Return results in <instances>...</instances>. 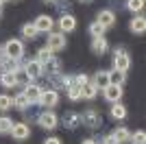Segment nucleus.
I'll list each match as a JSON object with an SVG mask.
<instances>
[{
	"label": "nucleus",
	"mask_w": 146,
	"mask_h": 144,
	"mask_svg": "<svg viewBox=\"0 0 146 144\" xmlns=\"http://www.w3.org/2000/svg\"><path fill=\"white\" fill-rule=\"evenodd\" d=\"M11 129H13V120L9 116H0V135L11 133Z\"/></svg>",
	"instance_id": "nucleus-26"
},
{
	"label": "nucleus",
	"mask_w": 146,
	"mask_h": 144,
	"mask_svg": "<svg viewBox=\"0 0 146 144\" xmlns=\"http://www.w3.org/2000/svg\"><path fill=\"white\" fill-rule=\"evenodd\" d=\"M92 83L96 85L98 90H105V87H107V85H109V72H105V70L96 72V77L92 79Z\"/></svg>",
	"instance_id": "nucleus-20"
},
{
	"label": "nucleus",
	"mask_w": 146,
	"mask_h": 144,
	"mask_svg": "<svg viewBox=\"0 0 146 144\" xmlns=\"http://www.w3.org/2000/svg\"><path fill=\"white\" fill-rule=\"evenodd\" d=\"M42 2H44V5H55L57 0H42Z\"/></svg>",
	"instance_id": "nucleus-40"
},
{
	"label": "nucleus",
	"mask_w": 146,
	"mask_h": 144,
	"mask_svg": "<svg viewBox=\"0 0 146 144\" xmlns=\"http://www.w3.org/2000/svg\"><path fill=\"white\" fill-rule=\"evenodd\" d=\"M50 83H52V90H63V92H66L68 87L74 83V77L59 72V74H52V77H50Z\"/></svg>",
	"instance_id": "nucleus-7"
},
{
	"label": "nucleus",
	"mask_w": 146,
	"mask_h": 144,
	"mask_svg": "<svg viewBox=\"0 0 146 144\" xmlns=\"http://www.w3.org/2000/svg\"><path fill=\"white\" fill-rule=\"evenodd\" d=\"M103 144H118V140H116V135H113V133H109V135L103 140Z\"/></svg>",
	"instance_id": "nucleus-37"
},
{
	"label": "nucleus",
	"mask_w": 146,
	"mask_h": 144,
	"mask_svg": "<svg viewBox=\"0 0 146 144\" xmlns=\"http://www.w3.org/2000/svg\"><path fill=\"white\" fill-rule=\"evenodd\" d=\"M129 29H131V33H135V35L144 33L146 31V18L144 15H135V18L131 20V24H129Z\"/></svg>",
	"instance_id": "nucleus-17"
},
{
	"label": "nucleus",
	"mask_w": 146,
	"mask_h": 144,
	"mask_svg": "<svg viewBox=\"0 0 146 144\" xmlns=\"http://www.w3.org/2000/svg\"><path fill=\"white\" fill-rule=\"evenodd\" d=\"M105 26L100 22H92L90 24V35H92V39H94V37H105Z\"/></svg>",
	"instance_id": "nucleus-28"
},
{
	"label": "nucleus",
	"mask_w": 146,
	"mask_h": 144,
	"mask_svg": "<svg viewBox=\"0 0 146 144\" xmlns=\"http://www.w3.org/2000/svg\"><path fill=\"white\" fill-rule=\"evenodd\" d=\"M13 107L20 109V111H24V109L31 107V101L26 98L24 94H22V92H20V94H15V98H13Z\"/></svg>",
	"instance_id": "nucleus-24"
},
{
	"label": "nucleus",
	"mask_w": 146,
	"mask_h": 144,
	"mask_svg": "<svg viewBox=\"0 0 146 144\" xmlns=\"http://www.w3.org/2000/svg\"><path fill=\"white\" fill-rule=\"evenodd\" d=\"M81 96H83V98H87V101H92V98H96V96H98V87L90 81L87 85H83V87H81Z\"/></svg>",
	"instance_id": "nucleus-23"
},
{
	"label": "nucleus",
	"mask_w": 146,
	"mask_h": 144,
	"mask_svg": "<svg viewBox=\"0 0 146 144\" xmlns=\"http://www.w3.org/2000/svg\"><path fill=\"white\" fill-rule=\"evenodd\" d=\"M11 135H13V140H18V142H24V140H29V135H31L29 125H26V122H13Z\"/></svg>",
	"instance_id": "nucleus-9"
},
{
	"label": "nucleus",
	"mask_w": 146,
	"mask_h": 144,
	"mask_svg": "<svg viewBox=\"0 0 146 144\" xmlns=\"http://www.w3.org/2000/svg\"><path fill=\"white\" fill-rule=\"evenodd\" d=\"M2 50H5V57L15 59V61H20L24 57V44L20 42V39H9V42L2 46Z\"/></svg>",
	"instance_id": "nucleus-1"
},
{
	"label": "nucleus",
	"mask_w": 146,
	"mask_h": 144,
	"mask_svg": "<svg viewBox=\"0 0 146 144\" xmlns=\"http://www.w3.org/2000/svg\"><path fill=\"white\" fill-rule=\"evenodd\" d=\"M37 125L42 127V129L52 131V129L59 127V118H57V114L52 111V109H46V111H42V114L37 116Z\"/></svg>",
	"instance_id": "nucleus-2"
},
{
	"label": "nucleus",
	"mask_w": 146,
	"mask_h": 144,
	"mask_svg": "<svg viewBox=\"0 0 146 144\" xmlns=\"http://www.w3.org/2000/svg\"><path fill=\"white\" fill-rule=\"evenodd\" d=\"M66 94H68V98H70L72 103H76V101H81V98H83V96H81V87H79L76 83L70 85V87L66 90Z\"/></svg>",
	"instance_id": "nucleus-27"
},
{
	"label": "nucleus",
	"mask_w": 146,
	"mask_h": 144,
	"mask_svg": "<svg viewBox=\"0 0 146 144\" xmlns=\"http://www.w3.org/2000/svg\"><path fill=\"white\" fill-rule=\"evenodd\" d=\"M103 96H105V101H109V103H118L122 98V85H107L103 90Z\"/></svg>",
	"instance_id": "nucleus-12"
},
{
	"label": "nucleus",
	"mask_w": 146,
	"mask_h": 144,
	"mask_svg": "<svg viewBox=\"0 0 146 144\" xmlns=\"http://www.w3.org/2000/svg\"><path fill=\"white\" fill-rule=\"evenodd\" d=\"M22 37H24V39H29V42L37 39V29L33 26V22H31V24H24V26H22Z\"/></svg>",
	"instance_id": "nucleus-25"
},
{
	"label": "nucleus",
	"mask_w": 146,
	"mask_h": 144,
	"mask_svg": "<svg viewBox=\"0 0 146 144\" xmlns=\"http://www.w3.org/2000/svg\"><path fill=\"white\" fill-rule=\"evenodd\" d=\"M111 118H113V120H124V118H127V107H122L120 101L111 103Z\"/></svg>",
	"instance_id": "nucleus-22"
},
{
	"label": "nucleus",
	"mask_w": 146,
	"mask_h": 144,
	"mask_svg": "<svg viewBox=\"0 0 146 144\" xmlns=\"http://www.w3.org/2000/svg\"><path fill=\"white\" fill-rule=\"evenodd\" d=\"M129 142H131V144H146V133H144V131H135V133H131Z\"/></svg>",
	"instance_id": "nucleus-35"
},
{
	"label": "nucleus",
	"mask_w": 146,
	"mask_h": 144,
	"mask_svg": "<svg viewBox=\"0 0 146 144\" xmlns=\"http://www.w3.org/2000/svg\"><path fill=\"white\" fill-rule=\"evenodd\" d=\"M20 61H22V59H20ZM20 61L9 59V57H2V59H0V68H2V72H18Z\"/></svg>",
	"instance_id": "nucleus-21"
},
{
	"label": "nucleus",
	"mask_w": 146,
	"mask_h": 144,
	"mask_svg": "<svg viewBox=\"0 0 146 144\" xmlns=\"http://www.w3.org/2000/svg\"><path fill=\"white\" fill-rule=\"evenodd\" d=\"M13 109V98L9 94H0V111H9Z\"/></svg>",
	"instance_id": "nucleus-32"
},
{
	"label": "nucleus",
	"mask_w": 146,
	"mask_h": 144,
	"mask_svg": "<svg viewBox=\"0 0 146 144\" xmlns=\"http://www.w3.org/2000/svg\"><path fill=\"white\" fill-rule=\"evenodd\" d=\"M55 7H57V11H59V15H68L70 9H72V2H68V0H57Z\"/></svg>",
	"instance_id": "nucleus-31"
},
{
	"label": "nucleus",
	"mask_w": 146,
	"mask_h": 144,
	"mask_svg": "<svg viewBox=\"0 0 146 144\" xmlns=\"http://www.w3.org/2000/svg\"><path fill=\"white\" fill-rule=\"evenodd\" d=\"M129 68H131V57H129V53L122 50V48H118L116 53H113V70L127 72Z\"/></svg>",
	"instance_id": "nucleus-3"
},
{
	"label": "nucleus",
	"mask_w": 146,
	"mask_h": 144,
	"mask_svg": "<svg viewBox=\"0 0 146 144\" xmlns=\"http://www.w3.org/2000/svg\"><path fill=\"white\" fill-rule=\"evenodd\" d=\"M81 144H98V142H96V140H92V138H87V140H83Z\"/></svg>",
	"instance_id": "nucleus-39"
},
{
	"label": "nucleus",
	"mask_w": 146,
	"mask_h": 144,
	"mask_svg": "<svg viewBox=\"0 0 146 144\" xmlns=\"http://www.w3.org/2000/svg\"><path fill=\"white\" fill-rule=\"evenodd\" d=\"M42 85H37V83H33V81H29V83L24 85V90H22V94L26 96V98H29L31 101V105H33V103H37L39 101V94H42Z\"/></svg>",
	"instance_id": "nucleus-10"
},
{
	"label": "nucleus",
	"mask_w": 146,
	"mask_h": 144,
	"mask_svg": "<svg viewBox=\"0 0 146 144\" xmlns=\"http://www.w3.org/2000/svg\"><path fill=\"white\" fill-rule=\"evenodd\" d=\"M61 122H63V127H66V129H76V127L81 125V116L76 114V111H66Z\"/></svg>",
	"instance_id": "nucleus-16"
},
{
	"label": "nucleus",
	"mask_w": 146,
	"mask_h": 144,
	"mask_svg": "<svg viewBox=\"0 0 146 144\" xmlns=\"http://www.w3.org/2000/svg\"><path fill=\"white\" fill-rule=\"evenodd\" d=\"M109 83H111V85H122V83H124V72H120V70H109Z\"/></svg>",
	"instance_id": "nucleus-29"
},
{
	"label": "nucleus",
	"mask_w": 146,
	"mask_h": 144,
	"mask_svg": "<svg viewBox=\"0 0 146 144\" xmlns=\"http://www.w3.org/2000/svg\"><path fill=\"white\" fill-rule=\"evenodd\" d=\"M79 116H81V125L87 127V129H96V127L100 125V120H103L96 109H87V111H83V114H79Z\"/></svg>",
	"instance_id": "nucleus-6"
},
{
	"label": "nucleus",
	"mask_w": 146,
	"mask_h": 144,
	"mask_svg": "<svg viewBox=\"0 0 146 144\" xmlns=\"http://www.w3.org/2000/svg\"><path fill=\"white\" fill-rule=\"evenodd\" d=\"M59 29H61V33H70V31H74V29H76V18H74L72 13L61 15V18H59Z\"/></svg>",
	"instance_id": "nucleus-15"
},
{
	"label": "nucleus",
	"mask_w": 146,
	"mask_h": 144,
	"mask_svg": "<svg viewBox=\"0 0 146 144\" xmlns=\"http://www.w3.org/2000/svg\"><path fill=\"white\" fill-rule=\"evenodd\" d=\"M107 48H109V44H107L105 37H94V39H92V53L94 55H105Z\"/></svg>",
	"instance_id": "nucleus-19"
},
{
	"label": "nucleus",
	"mask_w": 146,
	"mask_h": 144,
	"mask_svg": "<svg viewBox=\"0 0 146 144\" xmlns=\"http://www.w3.org/2000/svg\"><path fill=\"white\" fill-rule=\"evenodd\" d=\"M96 22H100L105 29H109V26H113V24H116V13L111 11V9H103V11L98 13Z\"/></svg>",
	"instance_id": "nucleus-14"
},
{
	"label": "nucleus",
	"mask_w": 146,
	"mask_h": 144,
	"mask_svg": "<svg viewBox=\"0 0 146 144\" xmlns=\"http://www.w3.org/2000/svg\"><path fill=\"white\" fill-rule=\"evenodd\" d=\"M44 144H61L59 138H48V140H44Z\"/></svg>",
	"instance_id": "nucleus-38"
},
{
	"label": "nucleus",
	"mask_w": 146,
	"mask_h": 144,
	"mask_svg": "<svg viewBox=\"0 0 146 144\" xmlns=\"http://www.w3.org/2000/svg\"><path fill=\"white\" fill-rule=\"evenodd\" d=\"M18 83V72H0V85L5 90H13Z\"/></svg>",
	"instance_id": "nucleus-13"
},
{
	"label": "nucleus",
	"mask_w": 146,
	"mask_h": 144,
	"mask_svg": "<svg viewBox=\"0 0 146 144\" xmlns=\"http://www.w3.org/2000/svg\"><path fill=\"white\" fill-rule=\"evenodd\" d=\"M2 57H5V50H2V46H0V59H2Z\"/></svg>",
	"instance_id": "nucleus-42"
},
{
	"label": "nucleus",
	"mask_w": 146,
	"mask_h": 144,
	"mask_svg": "<svg viewBox=\"0 0 146 144\" xmlns=\"http://www.w3.org/2000/svg\"><path fill=\"white\" fill-rule=\"evenodd\" d=\"M0 13H2V9H0Z\"/></svg>",
	"instance_id": "nucleus-44"
},
{
	"label": "nucleus",
	"mask_w": 146,
	"mask_h": 144,
	"mask_svg": "<svg viewBox=\"0 0 146 144\" xmlns=\"http://www.w3.org/2000/svg\"><path fill=\"white\" fill-rule=\"evenodd\" d=\"M22 72L26 74V79L29 81H33V79H39L44 74V70H42V63L39 61H24V66H22Z\"/></svg>",
	"instance_id": "nucleus-8"
},
{
	"label": "nucleus",
	"mask_w": 146,
	"mask_h": 144,
	"mask_svg": "<svg viewBox=\"0 0 146 144\" xmlns=\"http://www.w3.org/2000/svg\"><path fill=\"white\" fill-rule=\"evenodd\" d=\"M2 2H7V0H0V5H2Z\"/></svg>",
	"instance_id": "nucleus-43"
},
{
	"label": "nucleus",
	"mask_w": 146,
	"mask_h": 144,
	"mask_svg": "<svg viewBox=\"0 0 146 144\" xmlns=\"http://www.w3.org/2000/svg\"><path fill=\"white\" fill-rule=\"evenodd\" d=\"M42 70H44V74H50V77H52V74H59L61 72V61L57 59V57H52L50 61H46L42 66Z\"/></svg>",
	"instance_id": "nucleus-18"
},
{
	"label": "nucleus",
	"mask_w": 146,
	"mask_h": 144,
	"mask_svg": "<svg viewBox=\"0 0 146 144\" xmlns=\"http://www.w3.org/2000/svg\"><path fill=\"white\" fill-rule=\"evenodd\" d=\"M0 72H2V68H0Z\"/></svg>",
	"instance_id": "nucleus-45"
},
{
	"label": "nucleus",
	"mask_w": 146,
	"mask_h": 144,
	"mask_svg": "<svg viewBox=\"0 0 146 144\" xmlns=\"http://www.w3.org/2000/svg\"><path fill=\"white\" fill-rule=\"evenodd\" d=\"M52 57H55V55H52V50H50V48H42V50H37V59L35 61H39V63H46V61H50L52 59Z\"/></svg>",
	"instance_id": "nucleus-30"
},
{
	"label": "nucleus",
	"mask_w": 146,
	"mask_h": 144,
	"mask_svg": "<svg viewBox=\"0 0 146 144\" xmlns=\"http://www.w3.org/2000/svg\"><path fill=\"white\" fill-rule=\"evenodd\" d=\"M74 83L79 85V87H83V85L90 83V77H87V74H76V77H74Z\"/></svg>",
	"instance_id": "nucleus-36"
},
{
	"label": "nucleus",
	"mask_w": 146,
	"mask_h": 144,
	"mask_svg": "<svg viewBox=\"0 0 146 144\" xmlns=\"http://www.w3.org/2000/svg\"><path fill=\"white\" fill-rule=\"evenodd\" d=\"M66 33H52V31H50L48 33V44H46V48H50V50H52V53H59V50H63V48H66Z\"/></svg>",
	"instance_id": "nucleus-4"
},
{
	"label": "nucleus",
	"mask_w": 146,
	"mask_h": 144,
	"mask_svg": "<svg viewBox=\"0 0 146 144\" xmlns=\"http://www.w3.org/2000/svg\"><path fill=\"white\" fill-rule=\"evenodd\" d=\"M52 24H55V20H50V15H37L33 20V26L37 29V33H50Z\"/></svg>",
	"instance_id": "nucleus-11"
},
{
	"label": "nucleus",
	"mask_w": 146,
	"mask_h": 144,
	"mask_svg": "<svg viewBox=\"0 0 146 144\" xmlns=\"http://www.w3.org/2000/svg\"><path fill=\"white\" fill-rule=\"evenodd\" d=\"M39 105L42 107H46V109H50V107H55L57 103H59V92L57 90H50V87H46V90H42V94H39Z\"/></svg>",
	"instance_id": "nucleus-5"
},
{
	"label": "nucleus",
	"mask_w": 146,
	"mask_h": 144,
	"mask_svg": "<svg viewBox=\"0 0 146 144\" xmlns=\"http://www.w3.org/2000/svg\"><path fill=\"white\" fill-rule=\"evenodd\" d=\"M113 135H116L118 144H122V142H129V138H131V133H129V129H124V127L116 129V131H113Z\"/></svg>",
	"instance_id": "nucleus-33"
},
{
	"label": "nucleus",
	"mask_w": 146,
	"mask_h": 144,
	"mask_svg": "<svg viewBox=\"0 0 146 144\" xmlns=\"http://www.w3.org/2000/svg\"><path fill=\"white\" fill-rule=\"evenodd\" d=\"M79 2H83V5H90V2H94V0H79Z\"/></svg>",
	"instance_id": "nucleus-41"
},
{
	"label": "nucleus",
	"mask_w": 146,
	"mask_h": 144,
	"mask_svg": "<svg viewBox=\"0 0 146 144\" xmlns=\"http://www.w3.org/2000/svg\"><path fill=\"white\" fill-rule=\"evenodd\" d=\"M127 9L133 13H140L144 9V0H127Z\"/></svg>",
	"instance_id": "nucleus-34"
}]
</instances>
